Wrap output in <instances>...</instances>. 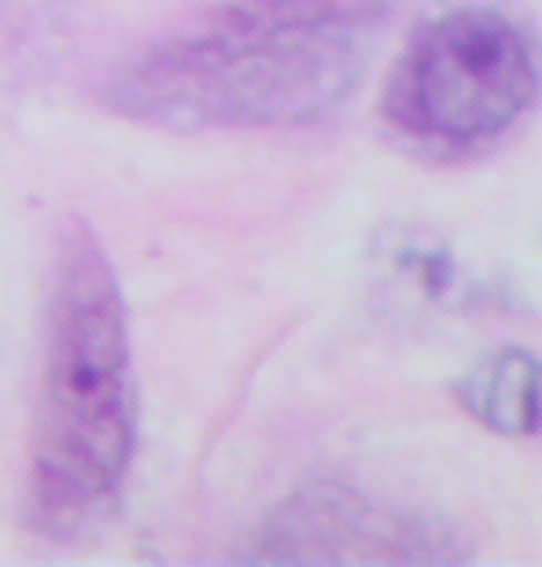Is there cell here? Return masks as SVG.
I'll return each instance as SVG.
<instances>
[{
    "label": "cell",
    "instance_id": "cell-1",
    "mask_svg": "<svg viewBox=\"0 0 542 567\" xmlns=\"http://www.w3.org/2000/svg\"><path fill=\"white\" fill-rule=\"evenodd\" d=\"M366 44L369 11L347 0H252L144 55L108 100L171 130L310 122L351 93Z\"/></svg>",
    "mask_w": 542,
    "mask_h": 567
},
{
    "label": "cell",
    "instance_id": "cell-2",
    "mask_svg": "<svg viewBox=\"0 0 542 567\" xmlns=\"http://www.w3.org/2000/svg\"><path fill=\"white\" fill-rule=\"evenodd\" d=\"M133 391L126 306L89 233L67 236L49 299V350L38 399L30 513L44 535H74L126 475Z\"/></svg>",
    "mask_w": 542,
    "mask_h": 567
},
{
    "label": "cell",
    "instance_id": "cell-3",
    "mask_svg": "<svg viewBox=\"0 0 542 567\" xmlns=\"http://www.w3.org/2000/svg\"><path fill=\"white\" fill-rule=\"evenodd\" d=\"M535 89L539 66L524 30L491 8H461L413 33L384 107L406 137L472 147L510 130Z\"/></svg>",
    "mask_w": 542,
    "mask_h": 567
},
{
    "label": "cell",
    "instance_id": "cell-4",
    "mask_svg": "<svg viewBox=\"0 0 542 567\" xmlns=\"http://www.w3.org/2000/svg\"><path fill=\"white\" fill-rule=\"evenodd\" d=\"M428 524L384 508L355 491L314 486L277 505L252 538L247 560H447Z\"/></svg>",
    "mask_w": 542,
    "mask_h": 567
},
{
    "label": "cell",
    "instance_id": "cell-5",
    "mask_svg": "<svg viewBox=\"0 0 542 567\" xmlns=\"http://www.w3.org/2000/svg\"><path fill=\"white\" fill-rule=\"evenodd\" d=\"M458 402L499 435H535L542 431V361L524 350H499L466 372Z\"/></svg>",
    "mask_w": 542,
    "mask_h": 567
}]
</instances>
